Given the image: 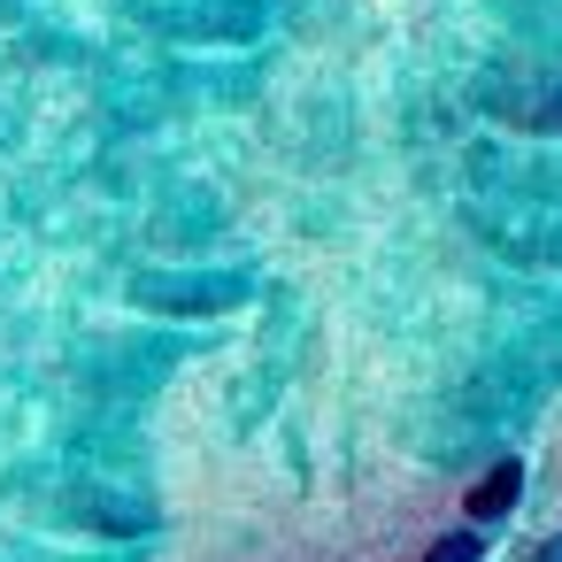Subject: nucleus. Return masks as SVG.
<instances>
[{"label":"nucleus","mask_w":562,"mask_h":562,"mask_svg":"<svg viewBox=\"0 0 562 562\" xmlns=\"http://www.w3.org/2000/svg\"><path fill=\"white\" fill-rule=\"evenodd\" d=\"M539 562H562V539H547V547H539Z\"/></svg>","instance_id":"39448f33"},{"label":"nucleus","mask_w":562,"mask_h":562,"mask_svg":"<svg viewBox=\"0 0 562 562\" xmlns=\"http://www.w3.org/2000/svg\"><path fill=\"white\" fill-rule=\"evenodd\" d=\"M485 116H501L516 132H539V139H562V78L501 70V78H485Z\"/></svg>","instance_id":"f257e3e1"},{"label":"nucleus","mask_w":562,"mask_h":562,"mask_svg":"<svg viewBox=\"0 0 562 562\" xmlns=\"http://www.w3.org/2000/svg\"><path fill=\"white\" fill-rule=\"evenodd\" d=\"M516 493H524V462H501V470H485V485L470 493V516H477V524H501Z\"/></svg>","instance_id":"7ed1b4c3"},{"label":"nucleus","mask_w":562,"mask_h":562,"mask_svg":"<svg viewBox=\"0 0 562 562\" xmlns=\"http://www.w3.org/2000/svg\"><path fill=\"white\" fill-rule=\"evenodd\" d=\"M147 308H239L247 278H139Z\"/></svg>","instance_id":"f03ea898"},{"label":"nucleus","mask_w":562,"mask_h":562,"mask_svg":"<svg viewBox=\"0 0 562 562\" xmlns=\"http://www.w3.org/2000/svg\"><path fill=\"white\" fill-rule=\"evenodd\" d=\"M477 554H485V539H477V531H447L424 562H477Z\"/></svg>","instance_id":"20e7f679"}]
</instances>
